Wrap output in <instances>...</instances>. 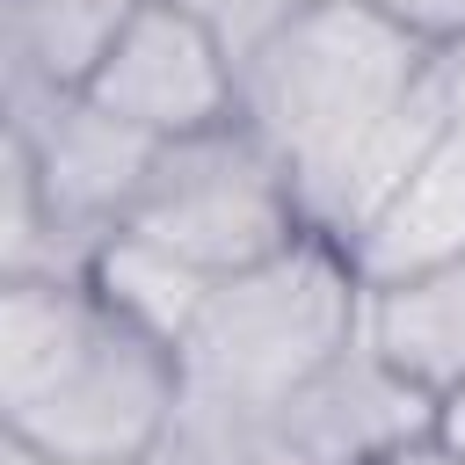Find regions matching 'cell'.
I'll return each instance as SVG.
<instances>
[{"instance_id": "cell-1", "label": "cell", "mask_w": 465, "mask_h": 465, "mask_svg": "<svg viewBox=\"0 0 465 465\" xmlns=\"http://www.w3.org/2000/svg\"><path fill=\"white\" fill-rule=\"evenodd\" d=\"M182 407V356L87 276H0V421L51 465H145Z\"/></svg>"}, {"instance_id": "cell-2", "label": "cell", "mask_w": 465, "mask_h": 465, "mask_svg": "<svg viewBox=\"0 0 465 465\" xmlns=\"http://www.w3.org/2000/svg\"><path fill=\"white\" fill-rule=\"evenodd\" d=\"M429 73L436 51L363 0H312L240 58V124L291 167L305 232L327 189L429 87Z\"/></svg>"}, {"instance_id": "cell-3", "label": "cell", "mask_w": 465, "mask_h": 465, "mask_svg": "<svg viewBox=\"0 0 465 465\" xmlns=\"http://www.w3.org/2000/svg\"><path fill=\"white\" fill-rule=\"evenodd\" d=\"M363 276L356 262L305 232L283 254L232 269L203 291L196 327L182 334V392L196 400H276L363 349Z\"/></svg>"}, {"instance_id": "cell-4", "label": "cell", "mask_w": 465, "mask_h": 465, "mask_svg": "<svg viewBox=\"0 0 465 465\" xmlns=\"http://www.w3.org/2000/svg\"><path fill=\"white\" fill-rule=\"evenodd\" d=\"M436 407L400 385L371 349L327 378L276 400H196L182 392L160 450L145 465H371L378 450L421 436Z\"/></svg>"}, {"instance_id": "cell-5", "label": "cell", "mask_w": 465, "mask_h": 465, "mask_svg": "<svg viewBox=\"0 0 465 465\" xmlns=\"http://www.w3.org/2000/svg\"><path fill=\"white\" fill-rule=\"evenodd\" d=\"M116 232H131L218 283V276L254 269V262L283 254L291 240H305V211H298L291 167L232 116L218 131L160 145Z\"/></svg>"}, {"instance_id": "cell-6", "label": "cell", "mask_w": 465, "mask_h": 465, "mask_svg": "<svg viewBox=\"0 0 465 465\" xmlns=\"http://www.w3.org/2000/svg\"><path fill=\"white\" fill-rule=\"evenodd\" d=\"M87 102L124 131L174 145L240 116V58L182 0H145L116 36V51L102 58V73L87 80Z\"/></svg>"}, {"instance_id": "cell-7", "label": "cell", "mask_w": 465, "mask_h": 465, "mask_svg": "<svg viewBox=\"0 0 465 465\" xmlns=\"http://www.w3.org/2000/svg\"><path fill=\"white\" fill-rule=\"evenodd\" d=\"M7 138H22L36 189H44V211L87 276L94 247L124 225L160 145L124 131L116 116H102L87 94H7Z\"/></svg>"}, {"instance_id": "cell-8", "label": "cell", "mask_w": 465, "mask_h": 465, "mask_svg": "<svg viewBox=\"0 0 465 465\" xmlns=\"http://www.w3.org/2000/svg\"><path fill=\"white\" fill-rule=\"evenodd\" d=\"M349 262H356L363 291L465 262V124H450L429 145V160L400 182V196L378 211V225L349 247Z\"/></svg>"}, {"instance_id": "cell-9", "label": "cell", "mask_w": 465, "mask_h": 465, "mask_svg": "<svg viewBox=\"0 0 465 465\" xmlns=\"http://www.w3.org/2000/svg\"><path fill=\"white\" fill-rule=\"evenodd\" d=\"M363 349L400 385H414L429 407H443L465 385V262L371 291V305H363Z\"/></svg>"}, {"instance_id": "cell-10", "label": "cell", "mask_w": 465, "mask_h": 465, "mask_svg": "<svg viewBox=\"0 0 465 465\" xmlns=\"http://www.w3.org/2000/svg\"><path fill=\"white\" fill-rule=\"evenodd\" d=\"M145 0H0L7 94H87Z\"/></svg>"}, {"instance_id": "cell-11", "label": "cell", "mask_w": 465, "mask_h": 465, "mask_svg": "<svg viewBox=\"0 0 465 465\" xmlns=\"http://www.w3.org/2000/svg\"><path fill=\"white\" fill-rule=\"evenodd\" d=\"M87 283H94L124 320H138L145 334H160L167 349H182V334L196 327L203 291H211V276H196L189 262H174V254H160V247H145V240H131V232H109V240L94 247Z\"/></svg>"}, {"instance_id": "cell-12", "label": "cell", "mask_w": 465, "mask_h": 465, "mask_svg": "<svg viewBox=\"0 0 465 465\" xmlns=\"http://www.w3.org/2000/svg\"><path fill=\"white\" fill-rule=\"evenodd\" d=\"M182 7H189V15H203V22L225 36V51H232V58H247L269 29H283V22H291V15H305L312 0H182Z\"/></svg>"}, {"instance_id": "cell-13", "label": "cell", "mask_w": 465, "mask_h": 465, "mask_svg": "<svg viewBox=\"0 0 465 465\" xmlns=\"http://www.w3.org/2000/svg\"><path fill=\"white\" fill-rule=\"evenodd\" d=\"M363 7H378L385 22H400L407 36H421L429 51L465 44V0H363Z\"/></svg>"}, {"instance_id": "cell-14", "label": "cell", "mask_w": 465, "mask_h": 465, "mask_svg": "<svg viewBox=\"0 0 465 465\" xmlns=\"http://www.w3.org/2000/svg\"><path fill=\"white\" fill-rule=\"evenodd\" d=\"M371 465H465L436 429H421V436H407V443H392V450H378Z\"/></svg>"}, {"instance_id": "cell-15", "label": "cell", "mask_w": 465, "mask_h": 465, "mask_svg": "<svg viewBox=\"0 0 465 465\" xmlns=\"http://www.w3.org/2000/svg\"><path fill=\"white\" fill-rule=\"evenodd\" d=\"M429 429H436V436H443V443H450V450L465 458V385H458V392H450V400L436 407V421H429Z\"/></svg>"}, {"instance_id": "cell-16", "label": "cell", "mask_w": 465, "mask_h": 465, "mask_svg": "<svg viewBox=\"0 0 465 465\" xmlns=\"http://www.w3.org/2000/svg\"><path fill=\"white\" fill-rule=\"evenodd\" d=\"M0 465H51V458H36L29 443H15V436H7V443H0Z\"/></svg>"}]
</instances>
